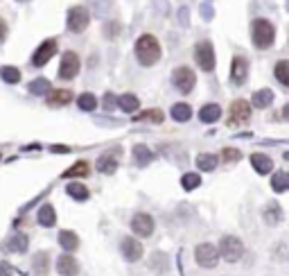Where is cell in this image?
Returning <instances> with one entry per match:
<instances>
[{"instance_id":"obj_24","label":"cell","mask_w":289,"mask_h":276,"mask_svg":"<svg viewBox=\"0 0 289 276\" xmlns=\"http://www.w3.org/2000/svg\"><path fill=\"white\" fill-rule=\"evenodd\" d=\"M273 102V93L271 89H262V91H257V93H253V100L251 104L257 106V109H264V106H269Z\"/></svg>"},{"instance_id":"obj_20","label":"cell","mask_w":289,"mask_h":276,"mask_svg":"<svg viewBox=\"0 0 289 276\" xmlns=\"http://www.w3.org/2000/svg\"><path fill=\"white\" fill-rule=\"evenodd\" d=\"M34 272H36L38 276H45L50 270V254L48 251H38L36 256H34Z\"/></svg>"},{"instance_id":"obj_41","label":"cell","mask_w":289,"mask_h":276,"mask_svg":"<svg viewBox=\"0 0 289 276\" xmlns=\"http://www.w3.org/2000/svg\"><path fill=\"white\" fill-rule=\"evenodd\" d=\"M104 106H107V109H113V106H115V95L107 93V95H104Z\"/></svg>"},{"instance_id":"obj_12","label":"cell","mask_w":289,"mask_h":276,"mask_svg":"<svg viewBox=\"0 0 289 276\" xmlns=\"http://www.w3.org/2000/svg\"><path fill=\"white\" fill-rule=\"evenodd\" d=\"M120 249H122V256L129 263H136V260H140V256H143V244L136 238H122Z\"/></svg>"},{"instance_id":"obj_7","label":"cell","mask_w":289,"mask_h":276,"mask_svg":"<svg viewBox=\"0 0 289 276\" xmlns=\"http://www.w3.org/2000/svg\"><path fill=\"white\" fill-rule=\"evenodd\" d=\"M194 59H197V64L201 70H206V73H213L215 68V52H213V43L204 41L199 43L197 48H194Z\"/></svg>"},{"instance_id":"obj_8","label":"cell","mask_w":289,"mask_h":276,"mask_svg":"<svg viewBox=\"0 0 289 276\" xmlns=\"http://www.w3.org/2000/svg\"><path fill=\"white\" fill-rule=\"evenodd\" d=\"M77 73H79V57H77V52L68 50V52H64V57H61L59 77L61 80H72V77H77Z\"/></svg>"},{"instance_id":"obj_36","label":"cell","mask_w":289,"mask_h":276,"mask_svg":"<svg viewBox=\"0 0 289 276\" xmlns=\"http://www.w3.org/2000/svg\"><path fill=\"white\" fill-rule=\"evenodd\" d=\"M163 111H158V109H151V111H144V113H138L136 116V120H151V122H156V125H161L163 122Z\"/></svg>"},{"instance_id":"obj_26","label":"cell","mask_w":289,"mask_h":276,"mask_svg":"<svg viewBox=\"0 0 289 276\" xmlns=\"http://www.w3.org/2000/svg\"><path fill=\"white\" fill-rule=\"evenodd\" d=\"M59 244L66 251H75L79 247V238H77L72 231H61L59 233Z\"/></svg>"},{"instance_id":"obj_10","label":"cell","mask_w":289,"mask_h":276,"mask_svg":"<svg viewBox=\"0 0 289 276\" xmlns=\"http://www.w3.org/2000/svg\"><path fill=\"white\" fill-rule=\"evenodd\" d=\"M131 231H134L136 235H140V238H149V235L154 233V220H151V215H147V213L134 215V220H131Z\"/></svg>"},{"instance_id":"obj_15","label":"cell","mask_w":289,"mask_h":276,"mask_svg":"<svg viewBox=\"0 0 289 276\" xmlns=\"http://www.w3.org/2000/svg\"><path fill=\"white\" fill-rule=\"evenodd\" d=\"M72 100V93L66 89H54L48 93V106H64Z\"/></svg>"},{"instance_id":"obj_5","label":"cell","mask_w":289,"mask_h":276,"mask_svg":"<svg viewBox=\"0 0 289 276\" xmlns=\"http://www.w3.org/2000/svg\"><path fill=\"white\" fill-rule=\"evenodd\" d=\"M194 260H197L201 267L210 270V267L217 265V260H219V254H217V247L210 242H204L199 244L197 249H194Z\"/></svg>"},{"instance_id":"obj_6","label":"cell","mask_w":289,"mask_h":276,"mask_svg":"<svg viewBox=\"0 0 289 276\" xmlns=\"http://www.w3.org/2000/svg\"><path fill=\"white\" fill-rule=\"evenodd\" d=\"M251 118V104L247 100H235L230 104L228 111V125L230 127H237V125H244V122Z\"/></svg>"},{"instance_id":"obj_22","label":"cell","mask_w":289,"mask_h":276,"mask_svg":"<svg viewBox=\"0 0 289 276\" xmlns=\"http://www.w3.org/2000/svg\"><path fill=\"white\" fill-rule=\"evenodd\" d=\"M172 118L177 122H187L190 118H192V109H190V104H185V102H179V104L172 106Z\"/></svg>"},{"instance_id":"obj_27","label":"cell","mask_w":289,"mask_h":276,"mask_svg":"<svg viewBox=\"0 0 289 276\" xmlns=\"http://www.w3.org/2000/svg\"><path fill=\"white\" fill-rule=\"evenodd\" d=\"M217 156L215 154H199L197 156V165H199V170H206V172H210V170H215L217 168Z\"/></svg>"},{"instance_id":"obj_28","label":"cell","mask_w":289,"mask_h":276,"mask_svg":"<svg viewBox=\"0 0 289 276\" xmlns=\"http://www.w3.org/2000/svg\"><path fill=\"white\" fill-rule=\"evenodd\" d=\"M68 195L75 197L77 202H84V199H88V188L84 186V184H77V181H72L68 186Z\"/></svg>"},{"instance_id":"obj_21","label":"cell","mask_w":289,"mask_h":276,"mask_svg":"<svg viewBox=\"0 0 289 276\" xmlns=\"http://www.w3.org/2000/svg\"><path fill=\"white\" fill-rule=\"evenodd\" d=\"M221 116L219 104H206L201 111H199V120L201 122H217Z\"/></svg>"},{"instance_id":"obj_4","label":"cell","mask_w":289,"mask_h":276,"mask_svg":"<svg viewBox=\"0 0 289 276\" xmlns=\"http://www.w3.org/2000/svg\"><path fill=\"white\" fill-rule=\"evenodd\" d=\"M194 82H197V75L187 66H179L172 73V84L177 86V91H181V93H190L194 89Z\"/></svg>"},{"instance_id":"obj_43","label":"cell","mask_w":289,"mask_h":276,"mask_svg":"<svg viewBox=\"0 0 289 276\" xmlns=\"http://www.w3.org/2000/svg\"><path fill=\"white\" fill-rule=\"evenodd\" d=\"M0 161H2V156H0Z\"/></svg>"},{"instance_id":"obj_13","label":"cell","mask_w":289,"mask_h":276,"mask_svg":"<svg viewBox=\"0 0 289 276\" xmlns=\"http://www.w3.org/2000/svg\"><path fill=\"white\" fill-rule=\"evenodd\" d=\"M57 272L61 276H77L79 274V263L72 258V254H64L57 260Z\"/></svg>"},{"instance_id":"obj_25","label":"cell","mask_w":289,"mask_h":276,"mask_svg":"<svg viewBox=\"0 0 289 276\" xmlns=\"http://www.w3.org/2000/svg\"><path fill=\"white\" fill-rule=\"evenodd\" d=\"M27 242H30V240H27V235H25V233H16L14 238L9 240L7 249L14 251V254H25V251H27Z\"/></svg>"},{"instance_id":"obj_30","label":"cell","mask_w":289,"mask_h":276,"mask_svg":"<svg viewBox=\"0 0 289 276\" xmlns=\"http://www.w3.org/2000/svg\"><path fill=\"white\" fill-rule=\"evenodd\" d=\"M77 104H79L81 111H93L97 106V97L93 95V93H81V95L77 97Z\"/></svg>"},{"instance_id":"obj_33","label":"cell","mask_w":289,"mask_h":276,"mask_svg":"<svg viewBox=\"0 0 289 276\" xmlns=\"http://www.w3.org/2000/svg\"><path fill=\"white\" fill-rule=\"evenodd\" d=\"M283 220V211H280L278 204H271V206L264 211V222L267 224H278Z\"/></svg>"},{"instance_id":"obj_39","label":"cell","mask_w":289,"mask_h":276,"mask_svg":"<svg viewBox=\"0 0 289 276\" xmlns=\"http://www.w3.org/2000/svg\"><path fill=\"white\" fill-rule=\"evenodd\" d=\"M242 156V152L240 149H233V147H226L224 152H221V159L224 161H237Z\"/></svg>"},{"instance_id":"obj_11","label":"cell","mask_w":289,"mask_h":276,"mask_svg":"<svg viewBox=\"0 0 289 276\" xmlns=\"http://www.w3.org/2000/svg\"><path fill=\"white\" fill-rule=\"evenodd\" d=\"M54 52H57V41H54V39H48V41H43L41 46L36 48V52H34L32 64L41 68V66H45L50 59L54 57Z\"/></svg>"},{"instance_id":"obj_34","label":"cell","mask_w":289,"mask_h":276,"mask_svg":"<svg viewBox=\"0 0 289 276\" xmlns=\"http://www.w3.org/2000/svg\"><path fill=\"white\" fill-rule=\"evenodd\" d=\"M276 77H278V82L283 86H289V61H278L276 64Z\"/></svg>"},{"instance_id":"obj_9","label":"cell","mask_w":289,"mask_h":276,"mask_svg":"<svg viewBox=\"0 0 289 276\" xmlns=\"http://www.w3.org/2000/svg\"><path fill=\"white\" fill-rule=\"evenodd\" d=\"M88 21H91V16H88L86 7H72V9L68 11V30L70 32H75V34L84 32Z\"/></svg>"},{"instance_id":"obj_40","label":"cell","mask_w":289,"mask_h":276,"mask_svg":"<svg viewBox=\"0 0 289 276\" xmlns=\"http://www.w3.org/2000/svg\"><path fill=\"white\" fill-rule=\"evenodd\" d=\"M14 274V267L9 263H0V276H11Z\"/></svg>"},{"instance_id":"obj_31","label":"cell","mask_w":289,"mask_h":276,"mask_svg":"<svg viewBox=\"0 0 289 276\" xmlns=\"http://www.w3.org/2000/svg\"><path fill=\"white\" fill-rule=\"evenodd\" d=\"M271 186H273V190L276 192H285L289 188V177H287V172H276L273 175V179H271Z\"/></svg>"},{"instance_id":"obj_3","label":"cell","mask_w":289,"mask_h":276,"mask_svg":"<svg viewBox=\"0 0 289 276\" xmlns=\"http://www.w3.org/2000/svg\"><path fill=\"white\" fill-rule=\"evenodd\" d=\"M217 254L224 260H228V263H237V260L244 256V244H242V240L235 238V235H224L219 242V251H217Z\"/></svg>"},{"instance_id":"obj_29","label":"cell","mask_w":289,"mask_h":276,"mask_svg":"<svg viewBox=\"0 0 289 276\" xmlns=\"http://www.w3.org/2000/svg\"><path fill=\"white\" fill-rule=\"evenodd\" d=\"M0 77H2L7 84H18V82H21V70L14 68V66H5V68H0Z\"/></svg>"},{"instance_id":"obj_35","label":"cell","mask_w":289,"mask_h":276,"mask_svg":"<svg viewBox=\"0 0 289 276\" xmlns=\"http://www.w3.org/2000/svg\"><path fill=\"white\" fill-rule=\"evenodd\" d=\"M199 184H201V177L194 175V172H187L181 179V186L185 188V190H194V188H199Z\"/></svg>"},{"instance_id":"obj_16","label":"cell","mask_w":289,"mask_h":276,"mask_svg":"<svg viewBox=\"0 0 289 276\" xmlns=\"http://www.w3.org/2000/svg\"><path fill=\"white\" fill-rule=\"evenodd\" d=\"M36 220H38V224H41V227H54V222H57V213H54V206H50V204H43V206L38 208Z\"/></svg>"},{"instance_id":"obj_42","label":"cell","mask_w":289,"mask_h":276,"mask_svg":"<svg viewBox=\"0 0 289 276\" xmlns=\"http://www.w3.org/2000/svg\"><path fill=\"white\" fill-rule=\"evenodd\" d=\"M5 34H7V23L2 21V18H0V41L5 39Z\"/></svg>"},{"instance_id":"obj_32","label":"cell","mask_w":289,"mask_h":276,"mask_svg":"<svg viewBox=\"0 0 289 276\" xmlns=\"http://www.w3.org/2000/svg\"><path fill=\"white\" fill-rule=\"evenodd\" d=\"M91 172V165L86 163V161H77L72 168H70L68 172H66V177H72V179H77V177H86Z\"/></svg>"},{"instance_id":"obj_23","label":"cell","mask_w":289,"mask_h":276,"mask_svg":"<svg viewBox=\"0 0 289 276\" xmlns=\"http://www.w3.org/2000/svg\"><path fill=\"white\" fill-rule=\"evenodd\" d=\"M251 163H253V168H255L260 175H267V172H271V168H273V161L269 159V156H264V154H253Z\"/></svg>"},{"instance_id":"obj_2","label":"cell","mask_w":289,"mask_h":276,"mask_svg":"<svg viewBox=\"0 0 289 276\" xmlns=\"http://www.w3.org/2000/svg\"><path fill=\"white\" fill-rule=\"evenodd\" d=\"M251 37H253V43H255L257 48H269L273 43V39H276V30H273V25L269 21L257 18L251 25Z\"/></svg>"},{"instance_id":"obj_17","label":"cell","mask_w":289,"mask_h":276,"mask_svg":"<svg viewBox=\"0 0 289 276\" xmlns=\"http://www.w3.org/2000/svg\"><path fill=\"white\" fill-rule=\"evenodd\" d=\"M115 102H118V106L122 109L124 113H136V111H138V106H140L138 97L131 95V93H124V95H120Z\"/></svg>"},{"instance_id":"obj_14","label":"cell","mask_w":289,"mask_h":276,"mask_svg":"<svg viewBox=\"0 0 289 276\" xmlns=\"http://www.w3.org/2000/svg\"><path fill=\"white\" fill-rule=\"evenodd\" d=\"M247 75H249L247 59L235 57L233 59V66H230V80L235 82V84H244V82H247Z\"/></svg>"},{"instance_id":"obj_18","label":"cell","mask_w":289,"mask_h":276,"mask_svg":"<svg viewBox=\"0 0 289 276\" xmlns=\"http://www.w3.org/2000/svg\"><path fill=\"white\" fill-rule=\"evenodd\" d=\"M149 267L154 272H158V274H163V272H167V267H170V258H167L163 251H154L149 258Z\"/></svg>"},{"instance_id":"obj_1","label":"cell","mask_w":289,"mask_h":276,"mask_svg":"<svg viewBox=\"0 0 289 276\" xmlns=\"http://www.w3.org/2000/svg\"><path fill=\"white\" fill-rule=\"evenodd\" d=\"M136 59H138L143 66H154L156 61L161 59V46H158L156 37L143 34V37L136 41Z\"/></svg>"},{"instance_id":"obj_19","label":"cell","mask_w":289,"mask_h":276,"mask_svg":"<svg viewBox=\"0 0 289 276\" xmlns=\"http://www.w3.org/2000/svg\"><path fill=\"white\" fill-rule=\"evenodd\" d=\"M97 170L102 172V175H113V172L118 170V161L113 154H102L100 161H97Z\"/></svg>"},{"instance_id":"obj_37","label":"cell","mask_w":289,"mask_h":276,"mask_svg":"<svg viewBox=\"0 0 289 276\" xmlns=\"http://www.w3.org/2000/svg\"><path fill=\"white\" fill-rule=\"evenodd\" d=\"M134 156H136V161H138V165H144V163H149L151 152L144 147V145H136V147H134Z\"/></svg>"},{"instance_id":"obj_38","label":"cell","mask_w":289,"mask_h":276,"mask_svg":"<svg viewBox=\"0 0 289 276\" xmlns=\"http://www.w3.org/2000/svg\"><path fill=\"white\" fill-rule=\"evenodd\" d=\"M48 91H50V82L48 80H34L32 84H30V93H36V95L48 93Z\"/></svg>"}]
</instances>
